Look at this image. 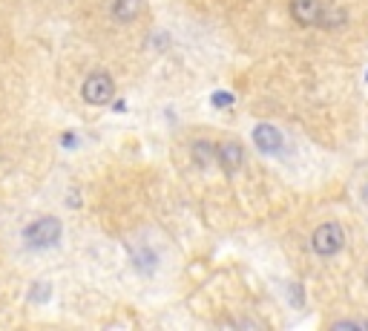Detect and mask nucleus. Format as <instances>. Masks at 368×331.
<instances>
[{
    "instance_id": "nucleus-1",
    "label": "nucleus",
    "mask_w": 368,
    "mask_h": 331,
    "mask_svg": "<svg viewBox=\"0 0 368 331\" xmlns=\"http://www.w3.org/2000/svg\"><path fill=\"white\" fill-rule=\"evenodd\" d=\"M23 239H26V245L35 248V251L52 248V245H58V239H61V222H58L55 216H41V219H35V222L23 231Z\"/></svg>"
},
{
    "instance_id": "nucleus-2",
    "label": "nucleus",
    "mask_w": 368,
    "mask_h": 331,
    "mask_svg": "<svg viewBox=\"0 0 368 331\" xmlns=\"http://www.w3.org/2000/svg\"><path fill=\"white\" fill-rule=\"evenodd\" d=\"M342 245H345V233H342V228H340L337 222L320 225V228L314 231V236H311V248H314V253H320V256H334V253L342 251Z\"/></svg>"
},
{
    "instance_id": "nucleus-3",
    "label": "nucleus",
    "mask_w": 368,
    "mask_h": 331,
    "mask_svg": "<svg viewBox=\"0 0 368 331\" xmlns=\"http://www.w3.org/2000/svg\"><path fill=\"white\" fill-rule=\"evenodd\" d=\"M81 95H84V101H87V104L101 107V104L112 101V95H115V84H112V78H110L107 73H95V75H90V78L84 81Z\"/></svg>"
},
{
    "instance_id": "nucleus-4",
    "label": "nucleus",
    "mask_w": 368,
    "mask_h": 331,
    "mask_svg": "<svg viewBox=\"0 0 368 331\" xmlns=\"http://www.w3.org/2000/svg\"><path fill=\"white\" fill-rule=\"evenodd\" d=\"M290 15L300 26H325V15L328 6H322L320 0H293L290 4Z\"/></svg>"
},
{
    "instance_id": "nucleus-5",
    "label": "nucleus",
    "mask_w": 368,
    "mask_h": 331,
    "mask_svg": "<svg viewBox=\"0 0 368 331\" xmlns=\"http://www.w3.org/2000/svg\"><path fill=\"white\" fill-rule=\"evenodd\" d=\"M253 145L265 156H276V153H282V132L273 124H256L253 127Z\"/></svg>"
},
{
    "instance_id": "nucleus-6",
    "label": "nucleus",
    "mask_w": 368,
    "mask_h": 331,
    "mask_svg": "<svg viewBox=\"0 0 368 331\" xmlns=\"http://www.w3.org/2000/svg\"><path fill=\"white\" fill-rule=\"evenodd\" d=\"M216 162L222 164L225 173H236L245 164V150L236 142H225V145H216Z\"/></svg>"
},
{
    "instance_id": "nucleus-7",
    "label": "nucleus",
    "mask_w": 368,
    "mask_h": 331,
    "mask_svg": "<svg viewBox=\"0 0 368 331\" xmlns=\"http://www.w3.org/2000/svg\"><path fill=\"white\" fill-rule=\"evenodd\" d=\"M193 159L199 162V167H210V162L216 159V145H210V142H196V145H193Z\"/></svg>"
},
{
    "instance_id": "nucleus-8",
    "label": "nucleus",
    "mask_w": 368,
    "mask_h": 331,
    "mask_svg": "<svg viewBox=\"0 0 368 331\" xmlns=\"http://www.w3.org/2000/svg\"><path fill=\"white\" fill-rule=\"evenodd\" d=\"M233 95L231 93H213V107H231Z\"/></svg>"
},
{
    "instance_id": "nucleus-9",
    "label": "nucleus",
    "mask_w": 368,
    "mask_h": 331,
    "mask_svg": "<svg viewBox=\"0 0 368 331\" xmlns=\"http://www.w3.org/2000/svg\"><path fill=\"white\" fill-rule=\"evenodd\" d=\"M46 297H49V283H38V291L32 288V300L35 303H43Z\"/></svg>"
},
{
    "instance_id": "nucleus-10",
    "label": "nucleus",
    "mask_w": 368,
    "mask_h": 331,
    "mask_svg": "<svg viewBox=\"0 0 368 331\" xmlns=\"http://www.w3.org/2000/svg\"><path fill=\"white\" fill-rule=\"evenodd\" d=\"M75 145H78V139L72 136V132H66V136H63V147L66 150H75Z\"/></svg>"
},
{
    "instance_id": "nucleus-11",
    "label": "nucleus",
    "mask_w": 368,
    "mask_h": 331,
    "mask_svg": "<svg viewBox=\"0 0 368 331\" xmlns=\"http://www.w3.org/2000/svg\"><path fill=\"white\" fill-rule=\"evenodd\" d=\"M365 285H368V271H365Z\"/></svg>"
}]
</instances>
